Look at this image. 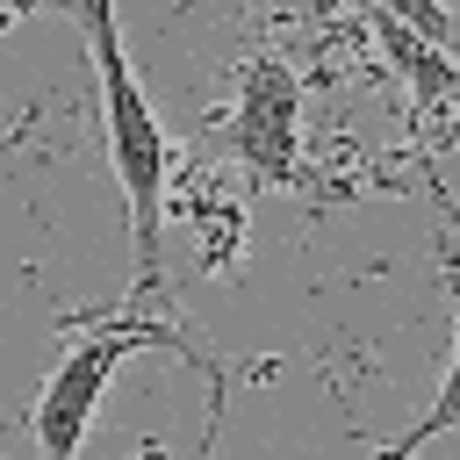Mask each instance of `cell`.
Here are the masks:
<instances>
[{"label":"cell","instance_id":"6da1fadb","mask_svg":"<svg viewBox=\"0 0 460 460\" xmlns=\"http://www.w3.org/2000/svg\"><path fill=\"white\" fill-rule=\"evenodd\" d=\"M86 58H93V86H101V137H108V172L122 187L129 208V295L122 309H158L165 288V187H172V137L122 50V22L108 0H79L72 7Z\"/></svg>","mask_w":460,"mask_h":460},{"label":"cell","instance_id":"7a4b0ae2","mask_svg":"<svg viewBox=\"0 0 460 460\" xmlns=\"http://www.w3.org/2000/svg\"><path fill=\"white\" fill-rule=\"evenodd\" d=\"M180 345V323L165 309H108L93 316L79 338H65V352L50 359L43 388H36V410H29V431H36V460H79L86 431H93V410L108 395V381L122 374V359L137 352H165Z\"/></svg>","mask_w":460,"mask_h":460},{"label":"cell","instance_id":"3957f363","mask_svg":"<svg viewBox=\"0 0 460 460\" xmlns=\"http://www.w3.org/2000/svg\"><path fill=\"white\" fill-rule=\"evenodd\" d=\"M230 151L259 187H302V79L266 50L237 65Z\"/></svg>","mask_w":460,"mask_h":460},{"label":"cell","instance_id":"277c9868","mask_svg":"<svg viewBox=\"0 0 460 460\" xmlns=\"http://www.w3.org/2000/svg\"><path fill=\"white\" fill-rule=\"evenodd\" d=\"M367 22H374V36H381V50L395 58V72L410 79L417 108H431V101H460V65H453L446 50H431L417 29H402L395 7H367Z\"/></svg>","mask_w":460,"mask_h":460},{"label":"cell","instance_id":"5b68a950","mask_svg":"<svg viewBox=\"0 0 460 460\" xmlns=\"http://www.w3.org/2000/svg\"><path fill=\"white\" fill-rule=\"evenodd\" d=\"M446 295H453V359H446V381H438V395H431V410L402 431V438H388L374 460H417L431 438H446V431H460V244H446Z\"/></svg>","mask_w":460,"mask_h":460}]
</instances>
